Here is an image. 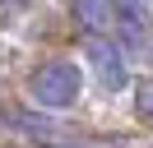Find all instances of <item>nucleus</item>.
<instances>
[{
	"mask_svg": "<svg viewBox=\"0 0 153 148\" xmlns=\"http://www.w3.org/2000/svg\"><path fill=\"white\" fill-rule=\"evenodd\" d=\"M28 92L47 111H70L79 102V92H84V74H79L74 60H47L28 74Z\"/></svg>",
	"mask_w": 153,
	"mask_h": 148,
	"instance_id": "obj_1",
	"label": "nucleus"
},
{
	"mask_svg": "<svg viewBox=\"0 0 153 148\" xmlns=\"http://www.w3.org/2000/svg\"><path fill=\"white\" fill-rule=\"evenodd\" d=\"M84 56H88V70H93V79H97V88H102V92H121L125 83H130V70H125V51L111 42V37L88 33Z\"/></svg>",
	"mask_w": 153,
	"mask_h": 148,
	"instance_id": "obj_2",
	"label": "nucleus"
},
{
	"mask_svg": "<svg viewBox=\"0 0 153 148\" xmlns=\"http://www.w3.org/2000/svg\"><path fill=\"white\" fill-rule=\"evenodd\" d=\"M111 18L121 23L125 42H144V28H149V0H111Z\"/></svg>",
	"mask_w": 153,
	"mask_h": 148,
	"instance_id": "obj_3",
	"label": "nucleus"
},
{
	"mask_svg": "<svg viewBox=\"0 0 153 148\" xmlns=\"http://www.w3.org/2000/svg\"><path fill=\"white\" fill-rule=\"evenodd\" d=\"M74 5V18L88 28V33H97V28L111 18V0H70Z\"/></svg>",
	"mask_w": 153,
	"mask_h": 148,
	"instance_id": "obj_4",
	"label": "nucleus"
},
{
	"mask_svg": "<svg viewBox=\"0 0 153 148\" xmlns=\"http://www.w3.org/2000/svg\"><path fill=\"white\" fill-rule=\"evenodd\" d=\"M134 102H139V116H144V120H153V83H139Z\"/></svg>",
	"mask_w": 153,
	"mask_h": 148,
	"instance_id": "obj_5",
	"label": "nucleus"
},
{
	"mask_svg": "<svg viewBox=\"0 0 153 148\" xmlns=\"http://www.w3.org/2000/svg\"><path fill=\"white\" fill-rule=\"evenodd\" d=\"M47 148H125V139H93V144H47Z\"/></svg>",
	"mask_w": 153,
	"mask_h": 148,
	"instance_id": "obj_6",
	"label": "nucleus"
},
{
	"mask_svg": "<svg viewBox=\"0 0 153 148\" xmlns=\"http://www.w3.org/2000/svg\"><path fill=\"white\" fill-rule=\"evenodd\" d=\"M149 5H153V0H149Z\"/></svg>",
	"mask_w": 153,
	"mask_h": 148,
	"instance_id": "obj_7",
	"label": "nucleus"
}]
</instances>
